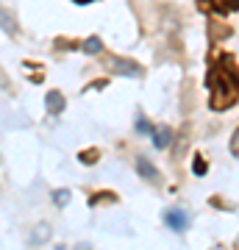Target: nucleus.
Here are the masks:
<instances>
[{"label":"nucleus","instance_id":"obj_6","mask_svg":"<svg viewBox=\"0 0 239 250\" xmlns=\"http://www.w3.org/2000/svg\"><path fill=\"white\" fill-rule=\"evenodd\" d=\"M44 106H47V111H50V114H62V111H64V98H62V92H47V98H44Z\"/></svg>","mask_w":239,"mask_h":250},{"label":"nucleus","instance_id":"obj_8","mask_svg":"<svg viewBox=\"0 0 239 250\" xmlns=\"http://www.w3.org/2000/svg\"><path fill=\"white\" fill-rule=\"evenodd\" d=\"M100 47H103V42H100L98 36H89L87 42H84V53L95 56V53H100Z\"/></svg>","mask_w":239,"mask_h":250},{"label":"nucleus","instance_id":"obj_5","mask_svg":"<svg viewBox=\"0 0 239 250\" xmlns=\"http://www.w3.org/2000/svg\"><path fill=\"white\" fill-rule=\"evenodd\" d=\"M170 142H173V131H170L167 125H164V128H153V145H156L159 150L170 147Z\"/></svg>","mask_w":239,"mask_h":250},{"label":"nucleus","instance_id":"obj_1","mask_svg":"<svg viewBox=\"0 0 239 250\" xmlns=\"http://www.w3.org/2000/svg\"><path fill=\"white\" fill-rule=\"evenodd\" d=\"M206 86H209V108L212 111H225L237 103L239 98V67L234 62V56L222 53L214 67L206 75Z\"/></svg>","mask_w":239,"mask_h":250},{"label":"nucleus","instance_id":"obj_14","mask_svg":"<svg viewBox=\"0 0 239 250\" xmlns=\"http://www.w3.org/2000/svg\"><path fill=\"white\" fill-rule=\"evenodd\" d=\"M192 170H195V175H206V161H203V156H195Z\"/></svg>","mask_w":239,"mask_h":250},{"label":"nucleus","instance_id":"obj_2","mask_svg":"<svg viewBox=\"0 0 239 250\" xmlns=\"http://www.w3.org/2000/svg\"><path fill=\"white\" fill-rule=\"evenodd\" d=\"M164 223L173 231H184L186 225H189V214H186L184 208H170V211H164Z\"/></svg>","mask_w":239,"mask_h":250},{"label":"nucleus","instance_id":"obj_9","mask_svg":"<svg viewBox=\"0 0 239 250\" xmlns=\"http://www.w3.org/2000/svg\"><path fill=\"white\" fill-rule=\"evenodd\" d=\"M103 200H111V203H117V195H114V192H100V195H92V197H89V203H92V206L103 203Z\"/></svg>","mask_w":239,"mask_h":250},{"label":"nucleus","instance_id":"obj_15","mask_svg":"<svg viewBox=\"0 0 239 250\" xmlns=\"http://www.w3.org/2000/svg\"><path fill=\"white\" fill-rule=\"evenodd\" d=\"M228 147H231V156H237V159H239V128L234 131V136H231V145H228Z\"/></svg>","mask_w":239,"mask_h":250},{"label":"nucleus","instance_id":"obj_3","mask_svg":"<svg viewBox=\"0 0 239 250\" xmlns=\"http://www.w3.org/2000/svg\"><path fill=\"white\" fill-rule=\"evenodd\" d=\"M200 9L228 14V11H239V0H200Z\"/></svg>","mask_w":239,"mask_h":250},{"label":"nucleus","instance_id":"obj_16","mask_svg":"<svg viewBox=\"0 0 239 250\" xmlns=\"http://www.w3.org/2000/svg\"><path fill=\"white\" fill-rule=\"evenodd\" d=\"M75 3H81V6H87V3H92V0H75Z\"/></svg>","mask_w":239,"mask_h":250},{"label":"nucleus","instance_id":"obj_13","mask_svg":"<svg viewBox=\"0 0 239 250\" xmlns=\"http://www.w3.org/2000/svg\"><path fill=\"white\" fill-rule=\"evenodd\" d=\"M47 233H50L47 231V225H39V228L34 231V236H31V242H44L47 239Z\"/></svg>","mask_w":239,"mask_h":250},{"label":"nucleus","instance_id":"obj_11","mask_svg":"<svg viewBox=\"0 0 239 250\" xmlns=\"http://www.w3.org/2000/svg\"><path fill=\"white\" fill-rule=\"evenodd\" d=\"M53 200H56V206H67L70 192H67V189H59V192H53Z\"/></svg>","mask_w":239,"mask_h":250},{"label":"nucleus","instance_id":"obj_7","mask_svg":"<svg viewBox=\"0 0 239 250\" xmlns=\"http://www.w3.org/2000/svg\"><path fill=\"white\" fill-rule=\"evenodd\" d=\"M136 170H139V175H145L148 181H159V170H156V167H153L148 159H139V161H136Z\"/></svg>","mask_w":239,"mask_h":250},{"label":"nucleus","instance_id":"obj_12","mask_svg":"<svg viewBox=\"0 0 239 250\" xmlns=\"http://www.w3.org/2000/svg\"><path fill=\"white\" fill-rule=\"evenodd\" d=\"M136 131H139V134H153V125L148 123L145 117H139V120H136Z\"/></svg>","mask_w":239,"mask_h":250},{"label":"nucleus","instance_id":"obj_4","mask_svg":"<svg viewBox=\"0 0 239 250\" xmlns=\"http://www.w3.org/2000/svg\"><path fill=\"white\" fill-rule=\"evenodd\" d=\"M111 67H114V72H120V75H128V78H139L142 75V67L136 62H125V59H111Z\"/></svg>","mask_w":239,"mask_h":250},{"label":"nucleus","instance_id":"obj_10","mask_svg":"<svg viewBox=\"0 0 239 250\" xmlns=\"http://www.w3.org/2000/svg\"><path fill=\"white\" fill-rule=\"evenodd\" d=\"M98 159H100V150H95V147H89V150L81 153V161H84V164H95Z\"/></svg>","mask_w":239,"mask_h":250}]
</instances>
